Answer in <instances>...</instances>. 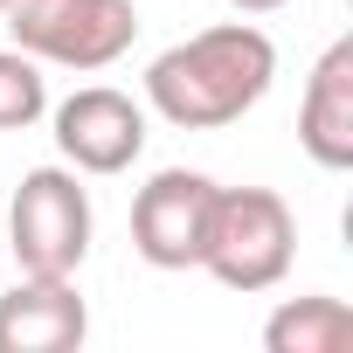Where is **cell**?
<instances>
[{"label": "cell", "instance_id": "cell-1", "mask_svg": "<svg viewBox=\"0 0 353 353\" xmlns=\"http://www.w3.org/2000/svg\"><path fill=\"white\" fill-rule=\"evenodd\" d=\"M277 83V42L256 21H222L145 63V104L181 132H222L250 118Z\"/></svg>", "mask_w": 353, "mask_h": 353}, {"label": "cell", "instance_id": "cell-2", "mask_svg": "<svg viewBox=\"0 0 353 353\" xmlns=\"http://www.w3.org/2000/svg\"><path fill=\"white\" fill-rule=\"evenodd\" d=\"M291 256H298V222H291L284 194H270V188H215L201 270L222 291H243V298L270 291V284L291 277Z\"/></svg>", "mask_w": 353, "mask_h": 353}, {"label": "cell", "instance_id": "cell-3", "mask_svg": "<svg viewBox=\"0 0 353 353\" xmlns=\"http://www.w3.org/2000/svg\"><path fill=\"white\" fill-rule=\"evenodd\" d=\"M0 28L35 63L111 70L139 42V8L132 0H8V8H0Z\"/></svg>", "mask_w": 353, "mask_h": 353}, {"label": "cell", "instance_id": "cell-4", "mask_svg": "<svg viewBox=\"0 0 353 353\" xmlns=\"http://www.w3.org/2000/svg\"><path fill=\"white\" fill-rule=\"evenodd\" d=\"M90 194L77 166H28L14 208H8V250L21 277H77L90 256Z\"/></svg>", "mask_w": 353, "mask_h": 353}, {"label": "cell", "instance_id": "cell-5", "mask_svg": "<svg viewBox=\"0 0 353 353\" xmlns=\"http://www.w3.org/2000/svg\"><path fill=\"white\" fill-rule=\"evenodd\" d=\"M208 208H215V181H208V173L159 166L152 181L132 194V250L152 270H201Z\"/></svg>", "mask_w": 353, "mask_h": 353}, {"label": "cell", "instance_id": "cell-6", "mask_svg": "<svg viewBox=\"0 0 353 353\" xmlns=\"http://www.w3.org/2000/svg\"><path fill=\"white\" fill-rule=\"evenodd\" d=\"M56 152L90 173V181H111L145 152V104H132L111 83H83L56 104Z\"/></svg>", "mask_w": 353, "mask_h": 353}, {"label": "cell", "instance_id": "cell-7", "mask_svg": "<svg viewBox=\"0 0 353 353\" xmlns=\"http://www.w3.org/2000/svg\"><path fill=\"white\" fill-rule=\"evenodd\" d=\"M90 332L77 277H21L0 298V353H77Z\"/></svg>", "mask_w": 353, "mask_h": 353}, {"label": "cell", "instance_id": "cell-8", "mask_svg": "<svg viewBox=\"0 0 353 353\" xmlns=\"http://www.w3.org/2000/svg\"><path fill=\"white\" fill-rule=\"evenodd\" d=\"M298 145L325 173H346L353 166V35H339L312 63L305 104H298Z\"/></svg>", "mask_w": 353, "mask_h": 353}, {"label": "cell", "instance_id": "cell-9", "mask_svg": "<svg viewBox=\"0 0 353 353\" xmlns=\"http://www.w3.org/2000/svg\"><path fill=\"white\" fill-rule=\"evenodd\" d=\"M263 346H270V353H346V346H353V312H346L339 298H325V291L291 298V305L270 312Z\"/></svg>", "mask_w": 353, "mask_h": 353}, {"label": "cell", "instance_id": "cell-10", "mask_svg": "<svg viewBox=\"0 0 353 353\" xmlns=\"http://www.w3.org/2000/svg\"><path fill=\"white\" fill-rule=\"evenodd\" d=\"M42 111H49L42 63L21 56V49H0V132H28Z\"/></svg>", "mask_w": 353, "mask_h": 353}, {"label": "cell", "instance_id": "cell-11", "mask_svg": "<svg viewBox=\"0 0 353 353\" xmlns=\"http://www.w3.org/2000/svg\"><path fill=\"white\" fill-rule=\"evenodd\" d=\"M236 14H277V8H291V0H229Z\"/></svg>", "mask_w": 353, "mask_h": 353}, {"label": "cell", "instance_id": "cell-12", "mask_svg": "<svg viewBox=\"0 0 353 353\" xmlns=\"http://www.w3.org/2000/svg\"><path fill=\"white\" fill-rule=\"evenodd\" d=\"M0 8H8V0H0Z\"/></svg>", "mask_w": 353, "mask_h": 353}]
</instances>
